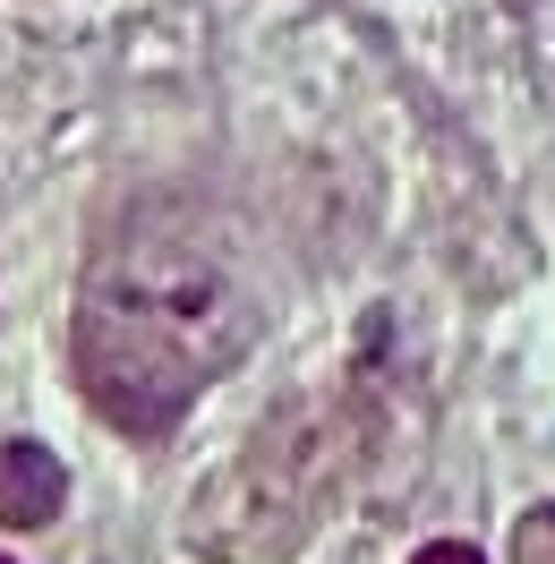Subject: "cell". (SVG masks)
<instances>
[{"mask_svg": "<svg viewBox=\"0 0 555 564\" xmlns=\"http://www.w3.org/2000/svg\"><path fill=\"white\" fill-rule=\"evenodd\" d=\"M248 343H257L248 291L206 248L163 231H129L111 257H95L69 325L77 393L138 445L172 436L179 411L248 359Z\"/></svg>", "mask_w": 555, "mask_h": 564, "instance_id": "cell-1", "label": "cell"}, {"mask_svg": "<svg viewBox=\"0 0 555 564\" xmlns=\"http://www.w3.org/2000/svg\"><path fill=\"white\" fill-rule=\"evenodd\" d=\"M61 505H69L61 454H43L35 436H9L0 445V530H43L61 522Z\"/></svg>", "mask_w": 555, "mask_h": 564, "instance_id": "cell-2", "label": "cell"}, {"mask_svg": "<svg viewBox=\"0 0 555 564\" xmlns=\"http://www.w3.org/2000/svg\"><path fill=\"white\" fill-rule=\"evenodd\" d=\"M504 556H513V564H555V505H530V513H521Z\"/></svg>", "mask_w": 555, "mask_h": 564, "instance_id": "cell-3", "label": "cell"}, {"mask_svg": "<svg viewBox=\"0 0 555 564\" xmlns=\"http://www.w3.org/2000/svg\"><path fill=\"white\" fill-rule=\"evenodd\" d=\"M411 564H487V556L470 547V539H427V547H418Z\"/></svg>", "mask_w": 555, "mask_h": 564, "instance_id": "cell-4", "label": "cell"}, {"mask_svg": "<svg viewBox=\"0 0 555 564\" xmlns=\"http://www.w3.org/2000/svg\"><path fill=\"white\" fill-rule=\"evenodd\" d=\"M0 564H9V556H0Z\"/></svg>", "mask_w": 555, "mask_h": 564, "instance_id": "cell-5", "label": "cell"}]
</instances>
